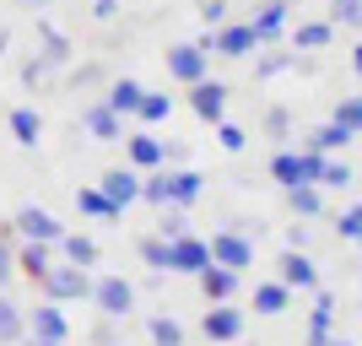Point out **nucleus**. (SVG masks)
Masks as SVG:
<instances>
[{"label":"nucleus","mask_w":362,"mask_h":346,"mask_svg":"<svg viewBox=\"0 0 362 346\" xmlns=\"http://www.w3.org/2000/svg\"><path fill=\"white\" fill-rule=\"evenodd\" d=\"M206 195V173H195V168H173L168 173L163 168H151V179H141V200H151V206H195V200Z\"/></svg>","instance_id":"nucleus-1"},{"label":"nucleus","mask_w":362,"mask_h":346,"mask_svg":"<svg viewBox=\"0 0 362 346\" xmlns=\"http://www.w3.org/2000/svg\"><path fill=\"white\" fill-rule=\"evenodd\" d=\"M38 287H44L49 303H76V298H87V292H92V276L65 260V265H49V271L38 276Z\"/></svg>","instance_id":"nucleus-2"},{"label":"nucleus","mask_w":362,"mask_h":346,"mask_svg":"<svg viewBox=\"0 0 362 346\" xmlns=\"http://www.w3.org/2000/svg\"><path fill=\"white\" fill-rule=\"evenodd\" d=\"M87 298L98 303V314H103V319H130V308H136V287L124 282V276H98Z\"/></svg>","instance_id":"nucleus-3"},{"label":"nucleus","mask_w":362,"mask_h":346,"mask_svg":"<svg viewBox=\"0 0 362 346\" xmlns=\"http://www.w3.org/2000/svg\"><path fill=\"white\" fill-rule=\"evenodd\" d=\"M200 49H206V54H227V60H243L249 49H259V38H255L249 22H222V28H211L200 38Z\"/></svg>","instance_id":"nucleus-4"},{"label":"nucleus","mask_w":362,"mask_h":346,"mask_svg":"<svg viewBox=\"0 0 362 346\" xmlns=\"http://www.w3.org/2000/svg\"><path fill=\"white\" fill-rule=\"evenodd\" d=\"M206 249H211L216 265H227V271H238V276L255 265V243L243 238L238 227H222V233H211V238H206Z\"/></svg>","instance_id":"nucleus-5"},{"label":"nucleus","mask_w":362,"mask_h":346,"mask_svg":"<svg viewBox=\"0 0 362 346\" xmlns=\"http://www.w3.org/2000/svg\"><path fill=\"white\" fill-rule=\"evenodd\" d=\"M189 108H195L206 125L227 120V81H216V76H200V81H189Z\"/></svg>","instance_id":"nucleus-6"},{"label":"nucleus","mask_w":362,"mask_h":346,"mask_svg":"<svg viewBox=\"0 0 362 346\" xmlns=\"http://www.w3.org/2000/svg\"><path fill=\"white\" fill-rule=\"evenodd\" d=\"M206 265H211V249H206V238H195V233H184V238H168V271L200 276Z\"/></svg>","instance_id":"nucleus-7"},{"label":"nucleus","mask_w":362,"mask_h":346,"mask_svg":"<svg viewBox=\"0 0 362 346\" xmlns=\"http://www.w3.org/2000/svg\"><path fill=\"white\" fill-rule=\"evenodd\" d=\"M168 76L189 87V81H200V76H211V54H206L200 44H173L168 49Z\"/></svg>","instance_id":"nucleus-8"},{"label":"nucleus","mask_w":362,"mask_h":346,"mask_svg":"<svg viewBox=\"0 0 362 346\" xmlns=\"http://www.w3.org/2000/svg\"><path fill=\"white\" fill-rule=\"evenodd\" d=\"M243 308H233V298L227 303H211L206 308V319H200V330H206V341H243Z\"/></svg>","instance_id":"nucleus-9"},{"label":"nucleus","mask_w":362,"mask_h":346,"mask_svg":"<svg viewBox=\"0 0 362 346\" xmlns=\"http://www.w3.org/2000/svg\"><path fill=\"white\" fill-rule=\"evenodd\" d=\"M276 282L292 287V292H314V287H319V265L308 260V249H287L281 265H276Z\"/></svg>","instance_id":"nucleus-10"},{"label":"nucleus","mask_w":362,"mask_h":346,"mask_svg":"<svg viewBox=\"0 0 362 346\" xmlns=\"http://www.w3.org/2000/svg\"><path fill=\"white\" fill-rule=\"evenodd\" d=\"M98 190H103L119 211H130L141 200V173H136V168H108L103 179H98Z\"/></svg>","instance_id":"nucleus-11"},{"label":"nucleus","mask_w":362,"mask_h":346,"mask_svg":"<svg viewBox=\"0 0 362 346\" xmlns=\"http://www.w3.org/2000/svg\"><path fill=\"white\" fill-rule=\"evenodd\" d=\"M335 292L330 287H314V314H308V346H330V330H335Z\"/></svg>","instance_id":"nucleus-12"},{"label":"nucleus","mask_w":362,"mask_h":346,"mask_svg":"<svg viewBox=\"0 0 362 346\" xmlns=\"http://www.w3.org/2000/svg\"><path fill=\"white\" fill-rule=\"evenodd\" d=\"M16 233H22V238H38V243H60L65 222H54L44 206H22L16 211Z\"/></svg>","instance_id":"nucleus-13"},{"label":"nucleus","mask_w":362,"mask_h":346,"mask_svg":"<svg viewBox=\"0 0 362 346\" xmlns=\"http://www.w3.org/2000/svg\"><path fill=\"white\" fill-rule=\"evenodd\" d=\"M28 330H33V335H44V341H71V319H65L60 303H49V298H44V303L28 314Z\"/></svg>","instance_id":"nucleus-14"},{"label":"nucleus","mask_w":362,"mask_h":346,"mask_svg":"<svg viewBox=\"0 0 362 346\" xmlns=\"http://www.w3.org/2000/svg\"><path fill=\"white\" fill-rule=\"evenodd\" d=\"M238 282L243 276L238 271H227V265H206V271H200V292H206V303H227V298H238Z\"/></svg>","instance_id":"nucleus-15"},{"label":"nucleus","mask_w":362,"mask_h":346,"mask_svg":"<svg viewBox=\"0 0 362 346\" xmlns=\"http://www.w3.org/2000/svg\"><path fill=\"white\" fill-rule=\"evenodd\" d=\"M81 125H87L92 141H124V120H119L108 103H92L87 114H81Z\"/></svg>","instance_id":"nucleus-16"},{"label":"nucleus","mask_w":362,"mask_h":346,"mask_svg":"<svg viewBox=\"0 0 362 346\" xmlns=\"http://www.w3.org/2000/svg\"><path fill=\"white\" fill-rule=\"evenodd\" d=\"M141 92H146V87H141L136 76H119V81H114V87L103 92V103L114 108L119 120H136V108H141Z\"/></svg>","instance_id":"nucleus-17"},{"label":"nucleus","mask_w":362,"mask_h":346,"mask_svg":"<svg viewBox=\"0 0 362 346\" xmlns=\"http://www.w3.org/2000/svg\"><path fill=\"white\" fill-rule=\"evenodd\" d=\"M124 157L136 173H151V168H163V141L157 136H124Z\"/></svg>","instance_id":"nucleus-18"},{"label":"nucleus","mask_w":362,"mask_h":346,"mask_svg":"<svg viewBox=\"0 0 362 346\" xmlns=\"http://www.w3.org/2000/svg\"><path fill=\"white\" fill-rule=\"evenodd\" d=\"M287 16H292V6H287V0H271V6H265V11H259L255 22H249V28H255V38H259V44H276V38L287 33Z\"/></svg>","instance_id":"nucleus-19"},{"label":"nucleus","mask_w":362,"mask_h":346,"mask_svg":"<svg viewBox=\"0 0 362 346\" xmlns=\"http://www.w3.org/2000/svg\"><path fill=\"white\" fill-rule=\"evenodd\" d=\"M49 265H54V243H38V238H28L22 249H16V271H22V276H33V282H38V276H44Z\"/></svg>","instance_id":"nucleus-20"},{"label":"nucleus","mask_w":362,"mask_h":346,"mask_svg":"<svg viewBox=\"0 0 362 346\" xmlns=\"http://www.w3.org/2000/svg\"><path fill=\"white\" fill-rule=\"evenodd\" d=\"M76 211H81V217H92V222H119V217H124V211L114 206L103 190H76Z\"/></svg>","instance_id":"nucleus-21"},{"label":"nucleus","mask_w":362,"mask_h":346,"mask_svg":"<svg viewBox=\"0 0 362 346\" xmlns=\"http://www.w3.org/2000/svg\"><path fill=\"white\" fill-rule=\"evenodd\" d=\"M287 308H292V287H281V282L255 287V314H287Z\"/></svg>","instance_id":"nucleus-22"},{"label":"nucleus","mask_w":362,"mask_h":346,"mask_svg":"<svg viewBox=\"0 0 362 346\" xmlns=\"http://www.w3.org/2000/svg\"><path fill=\"white\" fill-rule=\"evenodd\" d=\"M60 255L71 260V265H81V271H92V265H98V243H92L87 233H60Z\"/></svg>","instance_id":"nucleus-23"},{"label":"nucleus","mask_w":362,"mask_h":346,"mask_svg":"<svg viewBox=\"0 0 362 346\" xmlns=\"http://www.w3.org/2000/svg\"><path fill=\"white\" fill-rule=\"evenodd\" d=\"M11 136L16 146H38V136H44V120H38V108H11Z\"/></svg>","instance_id":"nucleus-24"},{"label":"nucleus","mask_w":362,"mask_h":346,"mask_svg":"<svg viewBox=\"0 0 362 346\" xmlns=\"http://www.w3.org/2000/svg\"><path fill=\"white\" fill-rule=\"evenodd\" d=\"M136 120H141V125H163V120H173V92H141Z\"/></svg>","instance_id":"nucleus-25"},{"label":"nucleus","mask_w":362,"mask_h":346,"mask_svg":"<svg viewBox=\"0 0 362 346\" xmlns=\"http://www.w3.org/2000/svg\"><path fill=\"white\" fill-rule=\"evenodd\" d=\"M335 38V22H298L292 28V49H325Z\"/></svg>","instance_id":"nucleus-26"},{"label":"nucleus","mask_w":362,"mask_h":346,"mask_svg":"<svg viewBox=\"0 0 362 346\" xmlns=\"http://www.w3.org/2000/svg\"><path fill=\"white\" fill-rule=\"evenodd\" d=\"M287 206L298 217H319L325 211V195H319V184H287Z\"/></svg>","instance_id":"nucleus-27"},{"label":"nucleus","mask_w":362,"mask_h":346,"mask_svg":"<svg viewBox=\"0 0 362 346\" xmlns=\"http://www.w3.org/2000/svg\"><path fill=\"white\" fill-rule=\"evenodd\" d=\"M146 330H151V346H184V325L173 314H157Z\"/></svg>","instance_id":"nucleus-28"},{"label":"nucleus","mask_w":362,"mask_h":346,"mask_svg":"<svg viewBox=\"0 0 362 346\" xmlns=\"http://www.w3.org/2000/svg\"><path fill=\"white\" fill-rule=\"evenodd\" d=\"M22 330H28L22 308H16L11 298H0V341H22Z\"/></svg>","instance_id":"nucleus-29"},{"label":"nucleus","mask_w":362,"mask_h":346,"mask_svg":"<svg viewBox=\"0 0 362 346\" xmlns=\"http://www.w3.org/2000/svg\"><path fill=\"white\" fill-rule=\"evenodd\" d=\"M38 33H44V65H65V60H71V44H65V33H54L49 22H38Z\"/></svg>","instance_id":"nucleus-30"},{"label":"nucleus","mask_w":362,"mask_h":346,"mask_svg":"<svg viewBox=\"0 0 362 346\" xmlns=\"http://www.w3.org/2000/svg\"><path fill=\"white\" fill-rule=\"evenodd\" d=\"M330 125H341V130L357 141V136H362V103H357V98H341V103H335V120H330Z\"/></svg>","instance_id":"nucleus-31"},{"label":"nucleus","mask_w":362,"mask_h":346,"mask_svg":"<svg viewBox=\"0 0 362 346\" xmlns=\"http://www.w3.org/2000/svg\"><path fill=\"white\" fill-rule=\"evenodd\" d=\"M357 179V168L351 163H330V157H325V168H319V190H341V184H351Z\"/></svg>","instance_id":"nucleus-32"},{"label":"nucleus","mask_w":362,"mask_h":346,"mask_svg":"<svg viewBox=\"0 0 362 346\" xmlns=\"http://www.w3.org/2000/svg\"><path fill=\"white\" fill-rule=\"evenodd\" d=\"M308 146L314 151H335V146H351V136L341 130V125H319L314 136H308Z\"/></svg>","instance_id":"nucleus-33"},{"label":"nucleus","mask_w":362,"mask_h":346,"mask_svg":"<svg viewBox=\"0 0 362 346\" xmlns=\"http://www.w3.org/2000/svg\"><path fill=\"white\" fill-rule=\"evenodd\" d=\"M184 233H189L184 206H163V233H157V238H184Z\"/></svg>","instance_id":"nucleus-34"},{"label":"nucleus","mask_w":362,"mask_h":346,"mask_svg":"<svg viewBox=\"0 0 362 346\" xmlns=\"http://www.w3.org/2000/svg\"><path fill=\"white\" fill-rule=\"evenodd\" d=\"M141 265L168 271V238H141Z\"/></svg>","instance_id":"nucleus-35"},{"label":"nucleus","mask_w":362,"mask_h":346,"mask_svg":"<svg viewBox=\"0 0 362 346\" xmlns=\"http://www.w3.org/2000/svg\"><path fill=\"white\" fill-rule=\"evenodd\" d=\"M216 141H222L227 151H243V146H249V130L233 125V120H216Z\"/></svg>","instance_id":"nucleus-36"},{"label":"nucleus","mask_w":362,"mask_h":346,"mask_svg":"<svg viewBox=\"0 0 362 346\" xmlns=\"http://www.w3.org/2000/svg\"><path fill=\"white\" fill-rule=\"evenodd\" d=\"M335 233H341L346 243H357V233H362V206H346V211H341V217H335Z\"/></svg>","instance_id":"nucleus-37"},{"label":"nucleus","mask_w":362,"mask_h":346,"mask_svg":"<svg viewBox=\"0 0 362 346\" xmlns=\"http://www.w3.org/2000/svg\"><path fill=\"white\" fill-rule=\"evenodd\" d=\"M357 16H362V0H335V22L341 28H357Z\"/></svg>","instance_id":"nucleus-38"},{"label":"nucleus","mask_w":362,"mask_h":346,"mask_svg":"<svg viewBox=\"0 0 362 346\" xmlns=\"http://www.w3.org/2000/svg\"><path fill=\"white\" fill-rule=\"evenodd\" d=\"M11 276H16V255H11V238L0 233V287L11 282Z\"/></svg>","instance_id":"nucleus-39"},{"label":"nucleus","mask_w":362,"mask_h":346,"mask_svg":"<svg viewBox=\"0 0 362 346\" xmlns=\"http://www.w3.org/2000/svg\"><path fill=\"white\" fill-rule=\"evenodd\" d=\"M287 65H292V54H281V49H276V54H265V60H259V76L271 81V76H281Z\"/></svg>","instance_id":"nucleus-40"},{"label":"nucleus","mask_w":362,"mask_h":346,"mask_svg":"<svg viewBox=\"0 0 362 346\" xmlns=\"http://www.w3.org/2000/svg\"><path fill=\"white\" fill-rule=\"evenodd\" d=\"M200 16H206V28H222V22H227V0H206Z\"/></svg>","instance_id":"nucleus-41"},{"label":"nucleus","mask_w":362,"mask_h":346,"mask_svg":"<svg viewBox=\"0 0 362 346\" xmlns=\"http://www.w3.org/2000/svg\"><path fill=\"white\" fill-rule=\"evenodd\" d=\"M92 16H98V22H114V16H119V0H92Z\"/></svg>","instance_id":"nucleus-42"},{"label":"nucleus","mask_w":362,"mask_h":346,"mask_svg":"<svg viewBox=\"0 0 362 346\" xmlns=\"http://www.w3.org/2000/svg\"><path fill=\"white\" fill-rule=\"evenodd\" d=\"M265 125H271V136H287V108H271V114H265Z\"/></svg>","instance_id":"nucleus-43"},{"label":"nucleus","mask_w":362,"mask_h":346,"mask_svg":"<svg viewBox=\"0 0 362 346\" xmlns=\"http://www.w3.org/2000/svg\"><path fill=\"white\" fill-rule=\"evenodd\" d=\"M287 249H308V227H303V222L287 227Z\"/></svg>","instance_id":"nucleus-44"},{"label":"nucleus","mask_w":362,"mask_h":346,"mask_svg":"<svg viewBox=\"0 0 362 346\" xmlns=\"http://www.w3.org/2000/svg\"><path fill=\"white\" fill-rule=\"evenodd\" d=\"M28 346H65V341H44V335H33V341Z\"/></svg>","instance_id":"nucleus-45"},{"label":"nucleus","mask_w":362,"mask_h":346,"mask_svg":"<svg viewBox=\"0 0 362 346\" xmlns=\"http://www.w3.org/2000/svg\"><path fill=\"white\" fill-rule=\"evenodd\" d=\"M22 6H38V11H44V6H49V0H22Z\"/></svg>","instance_id":"nucleus-46"},{"label":"nucleus","mask_w":362,"mask_h":346,"mask_svg":"<svg viewBox=\"0 0 362 346\" xmlns=\"http://www.w3.org/2000/svg\"><path fill=\"white\" fill-rule=\"evenodd\" d=\"M330 346H357V341H335V335H330Z\"/></svg>","instance_id":"nucleus-47"},{"label":"nucleus","mask_w":362,"mask_h":346,"mask_svg":"<svg viewBox=\"0 0 362 346\" xmlns=\"http://www.w3.org/2000/svg\"><path fill=\"white\" fill-rule=\"evenodd\" d=\"M103 346H124V341H103Z\"/></svg>","instance_id":"nucleus-48"},{"label":"nucleus","mask_w":362,"mask_h":346,"mask_svg":"<svg viewBox=\"0 0 362 346\" xmlns=\"http://www.w3.org/2000/svg\"><path fill=\"white\" fill-rule=\"evenodd\" d=\"M0 49H6V33H0Z\"/></svg>","instance_id":"nucleus-49"}]
</instances>
